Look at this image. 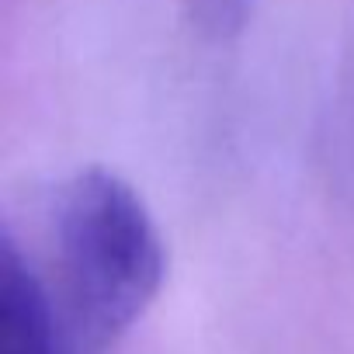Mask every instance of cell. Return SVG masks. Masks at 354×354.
Returning a JSON list of instances; mask_svg holds the SVG:
<instances>
[{"mask_svg": "<svg viewBox=\"0 0 354 354\" xmlns=\"http://www.w3.org/2000/svg\"><path fill=\"white\" fill-rule=\"evenodd\" d=\"M56 268L73 333L91 347L115 344L153 306L167 254L160 230L118 174L87 167L56 195Z\"/></svg>", "mask_w": 354, "mask_h": 354, "instance_id": "cell-1", "label": "cell"}, {"mask_svg": "<svg viewBox=\"0 0 354 354\" xmlns=\"http://www.w3.org/2000/svg\"><path fill=\"white\" fill-rule=\"evenodd\" d=\"M0 354H66L53 302L11 236L0 250Z\"/></svg>", "mask_w": 354, "mask_h": 354, "instance_id": "cell-2", "label": "cell"}, {"mask_svg": "<svg viewBox=\"0 0 354 354\" xmlns=\"http://www.w3.org/2000/svg\"><path fill=\"white\" fill-rule=\"evenodd\" d=\"M254 15V0H188V18L209 42L236 39Z\"/></svg>", "mask_w": 354, "mask_h": 354, "instance_id": "cell-3", "label": "cell"}]
</instances>
